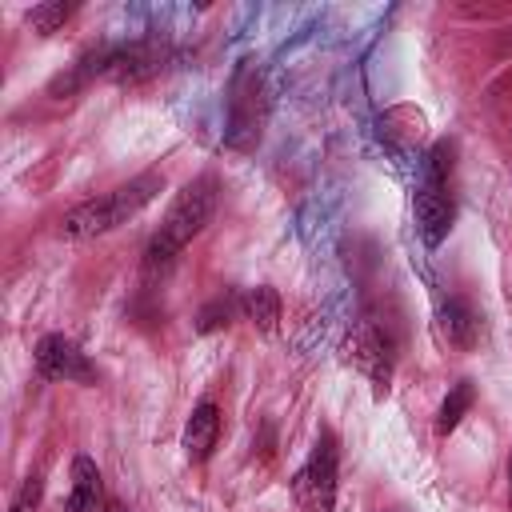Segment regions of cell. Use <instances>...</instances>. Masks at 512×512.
I'll return each mask as SVG.
<instances>
[{
  "mask_svg": "<svg viewBox=\"0 0 512 512\" xmlns=\"http://www.w3.org/2000/svg\"><path fill=\"white\" fill-rule=\"evenodd\" d=\"M160 188H164V176L160 172H144V176L120 184L116 192H108L100 200H84V204H76V208H68L60 216V236H68V240L104 236V232L120 228L124 220H132L148 200H156Z\"/></svg>",
  "mask_w": 512,
  "mask_h": 512,
  "instance_id": "obj_1",
  "label": "cell"
},
{
  "mask_svg": "<svg viewBox=\"0 0 512 512\" xmlns=\"http://www.w3.org/2000/svg\"><path fill=\"white\" fill-rule=\"evenodd\" d=\"M212 212H216V180H212V176H200V180L184 184V188L176 192L172 208L164 212L160 232H156L152 244H148V260H144L148 272L168 268V264L180 256V248H184L192 236L204 232V224L212 220Z\"/></svg>",
  "mask_w": 512,
  "mask_h": 512,
  "instance_id": "obj_2",
  "label": "cell"
},
{
  "mask_svg": "<svg viewBox=\"0 0 512 512\" xmlns=\"http://www.w3.org/2000/svg\"><path fill=\"white\" fill-rule=\"evenodd\" d=\"M260 124H264V96H260V72L256 64H240L232 84H228V148H256L260 140Z\"/></svg>",
  "mask_w": 512,
  "mask_h": 512,
  "instance_id": "obj_3",
  "label": "cell"
},
{
  "mask_svg": "<svg viewBox=\"0 0 512 512\" xmlns=\"http://www.w3.org/2000/svg\"><path fill=\"white\" fill-rule=\"evenodd\" d=\"M292 492L304 512H332V504H336V440H332V432L316 436L308 464L292 480Z\"/></svg>",
  "mask_w": 512,
  "mask_h": 512,
  "instance_id": "obj_4",
  "label": "cell"
},
{
  "mask_svg": "<svg viewBox=\"0 0 512 512\" xmlns=\"http://www.w3.org/2000/svg\"><path fill=\"white\" fill-rule=\"evenodd\" d=\"M352 368H360L368 380H372V392L384 396L388 384H392V340L380 332V324L364 320L348 332V344H344Z\"/></svg>",
  "mask_w": 512,
  "mask_h": 512,
  "instance_id": "obj_5",
  "label": "cell"
},
{
  "mask_svg": "<svg viewBox=\"0 0 512 512\" xmlns=\"http://www.w3.org/2000/svg\"><path fill=\"white\" fill-rule=\"evenodd\" d=\"M36 368H40V376H48V380L84 384V388L96 384V368L88 364V356H84L68 336H60V332L40 336V344H36Z\"/></svg>",
  "mask_w": 512,
  "mask_h": 512,
  "instance_id": "obj_6",
  "label": "cell"
},
{
  "mask_svg": "<svg viewBox=\"0 0 512 512\" xmlns=\"http://www.w3.org/2000/svg\"><path fill=\"white\" fill-rule=\"evenodd\" d=\"M416 228L424 236L428 248L444 244L448 228H452V196H448V184H436L424 176V184L416 188Z\"/></svg>",
  "mask_w": 512,
  "mask_h": 512,
  "instance_id": "obj_7",
  "label": "cell"
},
{
  "mask_svg": "<svg viewBox=\"0 0 512 512\" xmlns=\"http://www.w3.org/2000/svg\"><path fill=\"white\" fill-rule=\"evenodd\" d=\"M160 64H164V44L160 40H136V44H124V48H112L108 76L116 84H140V80L156 76Z\"/></svg>",
  "mask_w": 512,
  "mask_h": 512,
  "instance_id": "obj_8",
  "label": "cell"
},
{
  "mask_svg": "<svg viewBox=\"0 0 512 512\" xmlns=\"http://www.w3.org/2000/svg\"><path fill=\"white\" fill-rule=\"evenodd\" d=\"M216 436H220V408L204 400V404L192 408V416L184 424V456L192 464H204L216 448Z\"/></svg>",
  "mask_w": 512,
  "mask_h": 512,
  "instance_id": "obj_9",
  "label": "cell"
},
{
  "mask_svg": "<svg viewBox=\"0 0 512 512\" xmlns=\"http://www.w3.org/2000/svg\"><path fill=\"white\" fill-rule=\"evenodd\" d=\"M64 512H108V500L100 488V468L88 456L72 460V492H68Z\"/></svg>",
  "mask_w": 512,
  "mask_h": 512,
  "instance_id": "obj_10",
  "label": "cell"
},
{
  "mask_svg": "<svg viewBox=\"0 0 512 512\" xmlns=\"http://www.w3.org/2000/svg\"><path fill=\"white\" fill-rule=\"evenodd\" d=\"M436 324H440V336L452 348H472L476 336H480V316L464 300H444L440 312H436Z\"/></svg>",
  "mask_w": 512,
  "mask_h": 512,
  "instance_id": "obj_11",
  "label": "cell"
},
{
  "mask_svg": "<svg viewBox=\"0 0 512 512\" xmlns=\"http://www.w3.org/2000/svg\"><path fill=\"white\" fill-rule=\"evenodd\" d=\"M108 60H112V48H88V52H84L68 72H60V76L48 84V92H52V96H60V100H64V96H72V92H76V88H84L96 72H108Z\"/></svg>",
  "mask_w": 512,
  "mask_h": 512,
  "instance_id": "obj_12",
  "label": "cell"
},
{
  "mask_svg": "<svg viewBox=\"0 0 512 512\" xmlns=\"http://www.w3.org/2000/svg\"><path fill=\"white\" fill-rule=\"evenodd\" d=\"M244 312H248V320H252V328H256V332L272 336V332H276V324H280V296H276V288L256 284V288L244 296Z\"/></svg>",
  "mask_w": 512,
  "mask_h": 512,
  "instance_id": "obj_13",
  "label": "cell"
},
{
  "mask_svg": "<svg viewBox=\"0 0 512 512\" xmlns=\"http://www.w3.org/2000/svg\"><path fill=\"white\" fill-rule=\"evenodd\" d=\"M472 400H476L472 380H456V384L448 388V396H444L440 412H436V436H448V432H452V428L464 420V412L472 408Z\"/></svg>",
  "mask_w": 512,
  "mask_h": 512,
  "instance_id": "obj_14",
  "label": "cell"
},
{
  "mask_svg": "<svg viewBox=\"0 0 512 512\" xmlns=\"http://www.w3.org/2000/svg\"><path fill=\"white\" fill-rule=\"evenodd\" d=\"M68 16H72V4H64V0H48V4H36V8L28 12V28L40 32V36H52Z\"/></svg>",
  "mask_w": 512,
  "mask_h": 512,
  "instance_id": "obj_15",
  "label": "cell"
},
{
  "mask_svg": "<svg viewBox=\"0 0 512 512\" xmlns=\"http://www.w3.org/2000/svg\"><path fill=\"white\" fill-rule=\"evenodd\" d=\"M232 312H236V296H232V292H224V296L208 300V304L200 308V316H196V332L228 328V324H232Z\"/></svg>",
  "mask_w": 512,
  "mask_h": 512,
  "instance_id": "obj_16",
  "label": "cell"
},
{
  "mask_svg": "<svg viewBox=\"0 0 512 512\" xmlns=\"http://www.w3.org/2000/svg\"><path fill=\"white\" fill-rule=\"evenodd\" d=\"M448 176H452V140H440L428 156V180L448 184Z\"/></svg>",
  "mask_w": 512,
  "mask_h": 512,
  "instance_id": "obj_17",
  "label": "cell"
},
{
  "mask_svg": "<svg viewBox=\"0 0 512 512\" xmlns=\"http://www.w3.org/2000/svg\"><path fill=\"white\" fill-rule=\"evenodd\" d=\"M36 504H40V476H28L12 500V512H36Z\"/></svg>",
  "mask_w": 512,
  "mask_h": 512,
  "instance_id": "obj_18",
  "label": "cell"
},
{
  "mask_svg": "<svg viewBox=\"0 0 512 512\" xmlns=\"http://www.w3.org/2000/svg\"><path fill=\"white\" fill-rule=\"evenodd\" d=\"M108 512H128L124 504H116V500H108Z\"/></svg>",
  "mask_w": 512,
  "mask_h": 512,
  "instance_id": "obj_19",
  "label": "cell"
},
{
  "mask_svg": "<svg viewBox=\"0 0 512 512\" xmlns=\"http://www.w3.org/2000/svg\"><path fill=\"white\" fill-rule=\"evenodd\" d=\"M384 512H404V508H384Z\"/></svg>",
  "mask_w": 512,
  "mask_h": 512,
  "instance_id": "obj_20",
  "label": "cell"
}]
</instances>
